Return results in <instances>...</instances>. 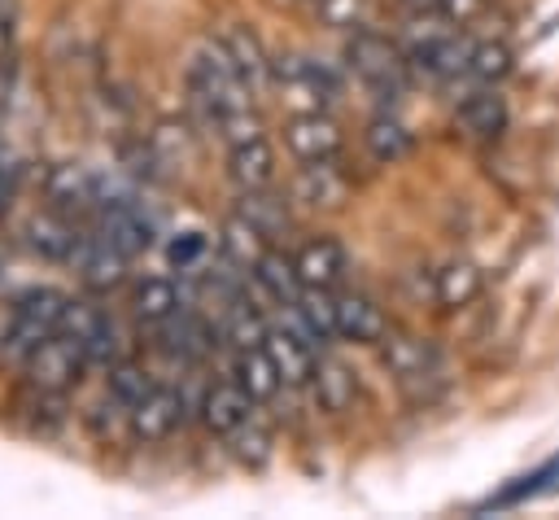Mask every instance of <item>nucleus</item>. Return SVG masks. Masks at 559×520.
<instances>
[{
    "instance_id": "obj_11",
    "label": "nucleus",
    "mask_w": 559,
    "mask_h": 520,
    "mask_svg": "<svg viewBox=\"0 0 559 520\" xmlns=\"http://www.w3.org/2000/svg\"><path fill=\"white\" fill-rule=\"evenodd\" d=\"M179 419H183V393L179 389H170V385H157L144 402H135L131 411H127V428H131V437L135 441H166L175 428H179Z\"/></svg>"
},
{
    "instance_id": "obj_27",
    "label": "nucleus",
    "mask_w": 559,
    "mask_h": 520,
    "mask_svg": "<svg viewBox=\"0 0 559 520\" xmlns=\"http://www.w3.org/2000/svg\"><path fill=\"white\" fill-rule=\"evenodd\" d=\"M411 144H415V135L406 131L402 118L376 114V118L367 122V149H371L376 162H402V157L411 153Z\"/></svg>"
},
{
    "instance_id": "obj_35",
    "label": "nucleus",
    "mask_w": 559,
    "mask_h": 520,
    "mask_svg": "<svg viewBox=\"0 0 559 520\" xmlns=\"http://www.w3.org/2000/svg\"><path fill=\"white\" fill-rule=\"evenodd\" d=\"M314 13L336 31H358L367 22V0H314Z\"/></svg>"
},
{
    "instance_id": "obj_23",
    "label": "nucleus",
    "mask_w": 559,
    "mask_h": 520,
    "mask_svg": "<svg viewBox=\"0 0 559 520\" xmlns=\"http://www.w3.org/2000/svg\"><path fill=\"white\" fill-rule=\"evenodd\" d=\"M231 380L253 398V402H266L280 393V371L266 354V345H249V350H236V363H231Z\"/></svg>"
},
{
    "instance_id": "obj_21",
    "label": "nucleus",
    "mask_w": 559,
    "mask_h": 520,
    "mask_svg": "<svg viewBox=\"0 0 559 520\" xmlns=\"http://www.w3.org/2000/svg\"><path fill=\"white\" fill-rule=\"evenodd\" d=\"M253 280H258V288L271 297V302H280V306H293L297 297H301V271H297V258H288V253H280V249H266L258 262H253Z\"/></svg>"
},
{
    "instance_id": "obj_1",
    "label": "nucleus",
    "mask_w": 559,
    "mask_h": 520,
    "mask_svg": "<svg viewBox=\"0 0 559 520\" xmlns=\"http://www.w3.org/2000/svg\"><path fill=\"white\" fill-rule=\"evenodd\" d=\"M70 297L52 284H35L26 293L13 297V310H9V328L0 336V350L17 363H26L52 332H61V315H66Z\"/></svg>"
},
{
    "instance_id": "obj_32",
    "label": "nucleus",
    "mask_w": 559,
    "mask_h": 520,
    "mask_svg": "<svg viewBox=\"0 0 559 520\" xmlns=\"http://www.w3.org/2000/svg\"><path fill=\"white\" fill-rule=\"evenodd\" d=\"M83 354H87V367H114V363H122V332H118V323L109 315H100V323L83 341Z\"/></svg>"
},
{
    "instance_id": "obj_10",
    "label": "nucleus",
    "mask_w": 559,
    "mask_h": 520,
    "mask_svg": "<svg viewBox=\"0 0 559 520\" xmlns=\"http://www.w3.org/2000/svg\"><path fill=\"white\" fill-rule=\"evenodd\" d=\"M153 232H157V223H153V214H148L140 201H122V205L96 210V236L109 240V245H114L118 253H127V258L144 253V249L153 245Z\"/></svg>"
},
{
    "instance_id": "obj_39",
    "label": "nucleus",
    "mask_w": 559,
    "mask_h": 520,
    "mask_svg": "<svg viewBox=\"0 0 559 520\" xmlns=\"http://www.w3.org/2000/svg\"><path fill=\"white\" fill-rule=\"evenodd\" d=\"M9 44H13V17H9V4L0 0V57L9 52Z\"/></svg>"
},
{
    "instance_id": "obj_38",
    "label": "nucleus",
    "mask_w": 559,
    "mask_h": 520,
    "mask_svg": "<svg viewBox=\"0 0 559 520\" xmlns=\"http://www.w3.org/2000/svg\"><path fill=\"white\" fill-rule=\"evenodd\" d=\"M13 188H17V166H13V157L0 153V210L13 201Z\"/></svg>"
},
{
    "instance_id": "obj_40",
    "label": "nucleus",
    "mask_w": 559,
    "mask_h": 520,
    "mask_svg": "<svg viewBox=\"0 0 559 520\" xmlns=\"http://www.w3.org/2000/svg\"><path fill=\"white\" fill-rule=\"evenodd\" d=\"M415 4H437V0H415Z\"/></svg>"
},
{
    "instance_id": "obj_19",
    "label": "nucleus",
    "mask_w": 559,
    "mask_h": 520,
    "mask_svg": "<svg viewBox=\"0 0 559 520\" xmlns=\"http://www.w3.org/2000/svg\"><path fill=\"white\" fill-rule=\"evenodd\" d=\"M310 393H314V402H319L328 415H341V411H349L354 398H358V376H354V367H345L341 358H319V363H314V376H310Z\"/></svg>"
},
{
    "instance_id": "obj_12",
    "label": "nucleus",
    "mask_w": 559,
    "mask_h": 520,
    "mask_svg": "<svg viewBox=\"0 0 559 520\" xmlns=\"http://www.w3.org/2000/svg\"><path fill=\"white\" fill-rule=\"evenodd\" d=\"M454 127L467 140H498L507 127V101L498 83H476L459 105H454Z\"/></svg>"
},
{
    "instance_id": "obj_41",
    "label": "nucleus",
    "mask_w": 559,
    "mask_h": 520,
    "mask_svg": "<svg viewBox=\"0 0 559 520\" xmlns=\"http://www.w3.org/2000/svg\"><path fill=\"white\" fill-rule=\"evenodd\" d=\"M310 4H314V0H310Z\"/></svg>"
},
{
    "instance_id": "obj_15",
    "label": "nucleus",
    "mask_w": 559,
    "mask_h": 520,
    "mask_svg": "<svg viewBox=\"0 0 559 520\" xmlns=\"http://www.w3.org/2000/svg\"><path fill=\"white\" fill-rule=\"evenodd\" d=\"M253 406H258V402H253L236 380H223V385H214V389L201 398V419H205L210 433L231 437L236 428H245V424L253 419Z\"/></svg>"
},
{
    "instance_id": "obj_25",
    "label": "nucleus",
    "mask_w": 559,
    "mask_h": 520,
    "mask_svg": "<svg viewBox=\"0 0 559 520\" xmlns=\"http://www.w3.org/2000/svg\"><path fill=\"white\" fill-rule=\"evenodd\" d=\"M236 214H245L266 240H275V236L288 227V201L275 197V192H266V188H240Z\"/></svg>"
},
{
    "instance_id": "obj_31",
    "label": "nucleus",
    "mask_w": 559,
    "mask_h": 520,
    "mask_svg": "<svg viewBox=\"0 0 559 520\" xmlns=\"http://www.w3.org/2000/svg\"><path fill=\"white\" fill-rule=\"evenodd\" d=\"M266 319L240 297V302H231L227 306V315H223V332H227V341L236 345V350H249V345H262L266 341Z\"/></svg>"
},
{
    "instance_id": "obj_37",
    "label": "nucleus",
    "mask_w": 559,
    "mask_h": 520,
    "mask_svg": "<svg viewBox=\"0 0 559 520\" xmlns=\"http://www.w3.org/2000/svg\"><path fill=\"white\" fill-rule=\"evenodd\" d=\"M432 9H437L445 22H459V26H463V22H472L476 13H485V0H437Z\"/></svg>"
},
{
    "instance_id": "obj_20",
    "label": "nucleus",
    "mask_w": 559,
    "mask_h": 520,
    "mask_svg": "<svg viewBox=\"0 0 559 520\" xmlns=\"http://www.w3.org/2000/svg\"><path fill=\"white\" fill-rule=\"evenodd\" d=\"M480 284H485V275H480V267L472 258H450L432 275V297H437L441 310H463L467 302L480 297Z\"/></svg>"
},
{
    "instance_id": "obj_33",
    "label": "nucleus",
    "mask_w": 559,
    "mask_h": 520,
    "mask_svg": "<svg viewBox=\"0 0 559 520\" xmlns=\"http://www.w3.org/2000/svg\"><path fill=\"white\" fill-rule=\"evenodd\" d=\"M227 441H231V454H236L245 468H262V463L271 459V433L258 428V419H249L245 428H236Z\"/></svg>"
},
{
    "instance_id": "obj_30",
    "label": "nucleus",
    "mask_w": 559,
    "mask_h": 520,
    "mask_svg": "<svg viewBox=\"0 0 559 520\" xmlns=\"http://www.w3.org/2000/svg\"><path fill=\"white\" fill-rule=\"evenodd\" d=\"M511 74V48L502 39H480L472 44V61H467V74L472 83H502Z\"/></svg>"
},
{
    "instance_id": "obj_14",
    "label": "nucleus",
    "mask_w": 559,
    "mask_h": 520,
    "mask_svg": "<svg viewBox=\"0 0 559 520\" xmlns=\"http://www.w3.org/2000/svg\"><path fill=\"white\" fill-rule=\"evenodd\" d=\"M297 271H301V284L306 288H341L345 271H349V253L341 240L332 236H319V240H306L301 253H297Z\"/></svg>"
},
{
    "instance_id": "obj_29",
    "label": "nucleus",
    "mask_w": 559,
    "mask_h": 520,
    "mask_svg": "<svg viewBox=\"0 0 559 520\" xmlns=\"http://www.w3.org/2000/svg\"><path fill=\"white\" fill-rule=\"evenodd\" d=\"M153 389H157V380H153L144 367H135V363H114V367H109V402H114L118 411H131V406L144 402Z\"/></svg>"
},
{
    "instance_id": "obj_9",
    "label": "nucleus",
    "mask_w": 559,
    "mask_h": 520,
    "mask_svg": "<svg viewBox=\"0 0 559 520\" xmlns=\"http://www.w3.org/2000/svg\"><path fill=\"white\" fill-rule=\"evenodd\" d=\"M288 192L306 210H341L349 201V175L336 166V157L301 162V170L293 175V188Z\"/></svg>"
},
{
    "instance_id": "obj_16",
    "label": "nucleus",
    "mask_w": 559,
    "mask_h": 520,
    "mask_svg": "<svg viewBox=\"0 0 559 520\" xmlns=\"http://www.w3.org/2000/svg\"><path fill=\"white\" fill-rule=\"evenodd\" d=\"M218 39L227 44V52H231L236 70L245 74V83L253 87V96H258V92H266V87H271V52L262 48L258 31H253V26H245V22H231Z\"/></svg>"
},
{
    "instance_id": "obj_36",
    "label": "nucleus",
    "mask_w": 559,
    "mask_h": 520,
    "mask_svg": "<svg viewBox=\"0 0 559 520\" xmlns=\"http://www.w3.org/2000/svg\"><path fill=\"white\" fill-rule=\"evenodd\" d=\"M96 323H100V310L87 306V302H74V297H70V306H66V315H61V332L74 336V341H87Z\"/></svg>"
},
{
    "instance_id": "obj_13",
    "label": "nucleus",
    "mask_w": 559,
    "mask_h": 520,
    "mask_svg": "<svg viewBox=\"0 0 559 520\" xmlns=\"http://www.w3.org/2000/svg\"><path fill=\"white\" fill-rule=\"evenodd\" d=\"M336 336L354 345H380L389 336V319L367 293H336Z\"/></svg>"
},
{
    "instance_id": "obj_28",
    "label": "nucleus",
    "mask_w": 559,
    "mask_h": 520,
    "mask_svg": "<svg viewBox=\"0 0 559 520\" xmlns=\"http://www.w3.org/2000/svg\"><path fill=\"white\" fill-rule=\"evenodd\" d=\"M223 253H227L231 262H240L245 271H253V262L266 253V236H262L245 214H231V218L223 223Z\"/></svg>"
},
{
    "instance_id": "obj_5",
    "label": "nucleus",
    "mask_w": 559,
    "mask_h": 520,
    "mask_svg": "<svg viewBox=\"0 0 559 520\" xmlns=\"http://www.w3.org/2000/svg\"><path fill=\"white\" fill-rule=\"evenodd\" d=\"M406 61L424 74V79H437V83H450L459 74H467V61H472V39L463 35H450L445 26H432V31H415L411 35V48H406Z\"/></svg>"
},
{
    "instance_id": "obj_17",
    "label": "nucleus",
    "mask_w": 559,
    "mask_h": 520,
    "mask_svg": "<svg viewBox=\"0 0 559 520\" xmlns=\"http://www.w3.org/2000/svg\"><path fill=\"white\" fill-rule=\"evenodd\" d=\"M227 175L236 188H271L275 184V149L262 135L227 144Z\"/></svg>"
},
{
    "instance_id": "obj_4",
    "label": "nucleus",
    "mask_w": 559,
    "mask_h": 520,
    "mask_svg": "<svg viewBox=\"0 0 559 520\" xmlns=\"http://www.w3.org/2000/svg\"><path fill=\"white\" fill-rule=\"evenodd\" d=\"M345 66L380 96V101H393L402 96L406 87V70L411 61L376 31H349V44H345Z\"/></svg>"
},
{
    "instance_id": "obj_24",
    "label": "nucleus",
    "mask_w": 559,
    "mask_h": 520,
    "mask_svg": "<svg viewBox=\"0 0 559 520\" xmlns=\"http://www.w3.org/2000/svg\"><path fill=\"white\" fill-rule=\"evenodd\" d=\"M559 489V450L542 463V468H533V472H524V476H515L511 485H502L480 511H493V507H515V503H528V498H542V494H555Z\"/></svg>"
},
{
    "instance_id": "obj_6",
    "label": "nucleus",
    "mask_w": 559,
    "mask_h": 520,
    "mask_svg": "<svg viewBox=\"0 0 559 520\" xmlns=\"http://www.w3.org/2000/svg\"><path fill=\"white\" fill-rule=\"evenodd\" d=\"M22 367H26V376L39 393H61L79 380V371L87 367V354H83V341L66 336V332H52Z\"/></svg>"
},
{
    "instance_id": "obj_7",
    "label": "nucleus",
    "mask_w": 559,
    "mask_h": 520,
    "mask_svg": "<svg viewBox=\"0 0 559 520\" xmlns=\"http://www.w3.org/2000/svg\"><path fill=\"white\" fill-rule=\"evenodd\" d=\"M284 144L297 162H319V157H341L345 149V131L336 127V118H328L323 109H301L288 118L284 127Z\"/></svg>"
},
{
    "instance_id": "obj_8",
    "label": "nucleus",
    "mask_w": 559,
    "mask_h": 520,
    "mask_svg": "<svg viewBox=\"0 0 559 520\" xmlns=\"http://www.w3.org/2000/svg\"><path fill=\"white\" fill-rule=\"evenodd\" d=\"M266 354H271V363H275V371H280V380L288 385V389H301V385H310V376H314V341L297 328V323H271L266 328Z\"/></svg>"
},
{
    "instance_id": "obj_3",
    "label": "nucleus",
    "mask_w": 559,
    "mask_h": 520,
    "mask_svg": "<svg viewBox=\"0 0 559 520\" xmlns=\"http://www.w3.org/2000/svg\"><path fill=\"white\" fill-rule=\"evenodd\" d=\"M380 358L389 367V376L406 389L411 402H428L441 389V354L428 336H411V332H393L380 341Z\"/></svg>"
},
{
    "instance_id": "obj_34",
    "label": "nucleus",
    "mask_w": 559,
    "mask_h": 520,
    "mask_svg": "<svg viewBox=\"0 0 559 520\" xmlns=\"http://www.w3.org/2000/svg\"><path fill=\"white\" fill-rule=\"evenodd\" d=\"M205 253H210V240H205L201 232H179V236H170V245H166V262L179 267V271L205 267Z\"/></svg>"
},
{
    "instance_id": "obj_18",
    "label": "nucleus",
    "mask_w": 559,
    "mask_h": 520,
    "mask_svg": "<svg viewBox=\"0 0 559 520\" xmlns=\"http://www.w3.org/2000/svg\"><path fill=\"white\" fill-rule=\"evenodd\" d=\"M131 306H135V319H140V323L157 328V323L175 319L188 302H183V288H179L170 275H144V280L135 284V293H131Z\"/></svg>"
},
{
    "instance_id": "obj_2",
    "label": "nucleus",
    "mask_w": 559,
    "mask_h": 520,
    "mask_svg": "<svg viewBox=\"0 0 559 520\" xmlns=\"http://www.w3.org/2000/svg\"><path fill=\"white\" fill-rule=\"evenodd\" d=\"M271 87L284 92L288 105L301 109H328L341 96V70L310 52H275L271 57Z\"/></svg>"
},
{
    "instance_id": "obj_22",
    "label": "nucleus",
    "mask_w": 559,
    "mask_h": 520,
    "mask_svg": "<svg viewBox=\"0 0 559 520\" xmlns=\"http://www.w3.org/2000/svg\"><path fill=\"white\" fill-rule=\"evenodd\" d=\"M288 310H293V323L314 345H328L336 336V293L332 288H301V297Z\"/></svg>"
},
{
    "instance_id": "obj_26",
    "label": "nucleus",
    "mask_w": 559,
    "mask_h": 520,
    "mask_svg": "<svg viewBox=\"0 0 559 520\" xmlns=\"http://www.w3.org/2000/svg\"><path fill=\"white\" fill-rule=\"evenodd\" d=\"M83 236H87V232H79V227L66 223V218H52V214H44V218L31 223V245H35L44 258H52V262H74Z\"/></svg>"
}]
</instances>
